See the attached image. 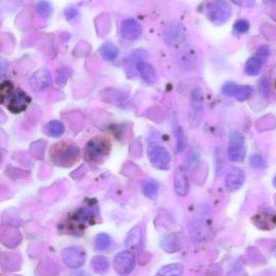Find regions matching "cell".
I'll list each match as a JSON object with an SVG mask.
<instances>
[{"instance_id":"21","label":"cell","mask_w":276,"mask_h":276,"mask_svg":"<svg viewBox=\"0 0 276 276\" xmlns=\"http://www.w3.org/2000/svg\"><path fill=\"white\" fill-rule=\"evenodd\" d=\"M100 54L107 61H113L119 54V49L111 43H106L100 47Z\"/></svg>"},{"instance_id":"16","label":"cell","mask_w":276,"mask_h":276,"mask_svg":"<svg viewBox=\"0 0 276 276\" xmlns=\"http://www.w3.org/2000/svg\"><path fill=\"white\" fill-rule=\"evenodd\" d=\"M183 33L182 29L179 27V25L177 24H171L169 28L165 30V39L167 41V44L170 45H176L181 43L183 40Z\"/></svg>"},{"instance_id":"35","label":"cell","mask_w":276,"mask_h":276,"mask_svg":"<svg viewBox=\"0 0 276 276\" xmlns=\"http://www.w3.org/2000/svg\"><path fill=\"white\" fill-rule=\"evenodd\" d=\"M269 55H270V50L266 46H262V47L259 48V50L257 51V54H256V56L262 58V60L263 58H266Z\"/></svg>"},{"instance_id":"32","label":"cell","mask_w":276,"mask_h":276,"mask_svg":"<svg viewBox=\"0 0 276 276\" xmlns=\"http://www.w3.org/2000/svg\"><path fill=\"white\" fill-rule=\"evenodd\" d=\"M67 79H68V72L66 71V69L62 68V69H58L57 72H56V82L58 86H65L66 82H67Z\"/></svg>"},{"instance_id":"24","label":"cell","mask_w":276,"mask_h":276,"mask_svg":"<svg viewBox=\"0 0 276 276\" xmlns=\"http://www.w3.org/2000/svg\"><path fill=\"white\" fill-rule=\"evenodd\" d=\"M46 131H47V133L49 134L50 136L60 137L65 131V127H64V124L62 122L53 120V121L48 123Z\"/></svg>"},{"instance_id":"5","label":"cell","mask_w":276,"mask_h":276,"mask_svg":"<svg viewBox=\"0 0 276 276\" xmlns=\"http://www.w3.org/2000/svg\"><path fill=\"white\" fill-rule=\"evenodd\" d=\"M109 151L110 143L109 140L104 137H95L91 139L85 149L86 157L92 162H98L99 160H103L106 155H108Z\"/></svg>"},{"instance_id":"27","label":"cell","mask_w":276,"mask_h":276,"mask_svg":"<svg viewBox=\"0 0 276 276\" xmlns=\"http://www.w3.org/2000/svg\"><path fill=\"white\" fill-rule=\"evenodd\" d=\"M253 93V88L249 86H239L235 92V97L240 102L249 98V96Z\"/></svg>"},{"instance_id":"4","label":"cell","mask_w":276,"mask_h":276,"mask_svg":"<svg viewBox=\"0 0 276 276\" xmlns=\"http://www.w3.org/2000/svg\"><path fill=\"white\" fill-rule=\"evenodd\" d=\"M231 7L224 0H211L206 6L207 18L214 24H223L231 16Z\"/></svg>"},{"instance_id":"11","label":"cell","mask_w":276,"mask_h":276,"mask_svg":"<svg viewBox=\"0 0 276 276\" xmlns=\"http://www.w3.org/2000/svg\"><path fill=\"white\" fill-rule=\"evenodd\" d=\"M149 160L159 169H167V166L171 163L172 156L164 147L154 146L149 151Z\"/></svg>"},{"instance_id":"25","label":"cell","mask_w":276,"mask_h":276,"mask_svg":"<svg viewBox=\"0 0 276 276\" xmlns=\"http://www.w3.org/2000/svg\"><path fill=\"white\" fill-rule=\"evenodd\" d=\"M111 244H112V240L106 233H100L95 238L94 246H95L96 250H99V252L108 249L111 246Z\"/></svg>"},{"instance_id":"6","label":"cell","mask_w":276,"mask_h":276,"mask_svg":"<svg viewBox=\"0 0 276 276\" xmlns=\"http://www.w3.org/2000/svg\"><path fill=\"white\" fill-rule=\"evenodd\" d=\"M190 113L189 122L192 128H195L202 121L203 118V94L200 88H195L191 93L190 97Z\"/></svg>"},{"instance_id":"31","label":"cell","mask_w":276,"mask_h":276,"mask_svg":"<svg viewBox=\"0 0 276 276\" xmlns=\"http://www.w3.org/2000/svg\"><path fill=\"white\" fill-rule=\"evenodd\" d=\"M250 166L256 167V169H263L265 166L264 159L259 154L252 155V157H250Z\"/></svg>"},{"instance_id":"8","label":"cell","mask_w":276,"mask_h":276,"mask_svg":"<svg viewBox=\"0 0 276 276\" xmlns=\"http://www.w3.org/2000/svg\"><path fill=\"white\" fill-rule=\"evenodd\" d=\"M62 258L66 266L70 267V269H78V267H81L85 264L87 254L83 249L76 246H71L63 250Z\"/></svg>"},{"instance_id":"2","label":"cell","mask_w":276,"mask_h":276,"mask_svg":"<svg viewBox=\"0 0 276 276\" xmlns=\"http://www.w3.org/2000/svg\"><path fill=\"white\" fill-rule=\"evenodd\" d=\"M51 160L54 164L63 167H69L76 163L80 157L79 148L71 143L63 141L51 148Z\"/></svg>"},{"instance_id":"34","label":"cell","mask_w":276,"mask_h":276,"mask_svg":"<svg viewBox=\"0 0 276 276\" xmlns=\"http://www.w3.org/2000/svg\"><path fill=\"white\" fill-rule=\"evenodd\" d=\"M230 2L243 8H252L256 5V0H230Z\"/></svg>"},{"instance_id":"1","label":"cell","mask_w":276,"mask_h":276,"mask_svg":"<svg viewBox=\"0 0 276 276\" xmlns=\"http://www.w3.org/2000/svg\"><path fill=\"white\" fill-rule=\"evenodd\" d=\"M31 102L28 94L16 87L12 81L0 83V105L5 106L12 113H21L27 109Z\"/></svg>"},{"instance_id":"28","label":"cell","mask_w":276,"mask_h":276,"mask_svg":"<svg viewBox=\"0 0 276 276\" xmlns=\"http://www.w3.org/2000/svg\"><path fill=\"white\" fill-rule=\"evenodd\" d=\"M176 138H177L176 151L178 153H180L186 148V138H185V135H183V132H182L181 128H178L176 131Z\"/></svg>"},{"instance_id":"9","label":"cell","mask_w":276,"mask_h":276,"mask_svg":"<svg viewBox=\"0 0 276 276\" xmlns=\"http://www.w3.org/2000/svg\"><path fill=\"white\" fill-rule=\"evenodd\" d=\"M228 155L233 162H242L245 159L246 148L244 146V138L241 136L240 133H231Z\"/></svg>"},{"instance_id":"3","label":"cell","mask_w":276,"mask_h":276,"mask_svg":"<svg viewBox=\"0 0 276 276\" xmlns=\"http://www.w3.org/2000/svg\"><path fill=\"white\" fill-rule=\"evenodd\" d=\"M97 206H87L81 207L74 212L69 218V228L72 232L77 233L86 229L87 225L94 223L98 217Z\"/></svg>"},{"instance_id":"30","label":"cell","mask_w":276,"mask_h":276,"mask_svg":"<svg viewBox=\"0 0 276 276\" xmlns=\"http://www.w3.org/2000/svg\"><path fill=\"white\" fill-rule=\"evenodd\" d=\"M233 28L239 33L247 32L249 29V22L247 20H238L235 23H234Z\"/></svg>"},{"instance_id":"29","label":"cell","mask_w":276,"mask_h":276,"mask_svg":"<svg viewBox=\"0 0 276 276\" xmlns=\"http://www.w3.org/2000/svg\"><path fill=\"white\" fill-rule=\"evenodd\" d=\"M239 86H236L234 82H227L225 85L222 87V94L228 96V97H232L235 96V92Z\"/></svg>"},{"instance_id":"37","label":"cell","mask_w":276,"mask_h":276,"mask_svg":"<svg viewBox=\"0 0 276 276\" xmlns=\"http://www.w3.org/2000/svg\"><path fill=\"white\" fill-rule=\"evenodd\" d=\"M65 15H66L67 20H72L73 18H76V16L78 15V11L76 9H73V8H70V9L66 11Z\"/></svg>"},{"instance_id":"38","label":"cell","mask_w":276,"mask_h":276,"mask_svg":"<svg viewBox=\"0 0 276 276\" xmlns=\"http://www.w3.org/2000/svg\"><path fill=\"white\" fill-rule=\"evenodd\" d=\"M273 185H274V187L276 188V176H275L274 179H273Z\"/></svg>"},{"instance_id":"17","label":"cell","mask_w":276,"mask_h":276,"mask_svg":"<svg viewBox=\"0 0 276 276\" xmlns=\"http://www.w3.org/2000/svg\"><path fill=\"white\" fill-rule=\"evenodd\" d=\"M137 69L145 82L154 83L156 81V72L152 65L145 62H139L137 63Z\"/></svg>"},{"instance_id":"13","label":"cell","mask_w":276,"mask_h":276,"mask_svg":"<svg viewBox=\"0 0 276 276\" xmlns=\"http://www.w3.org/2000/svg\"><path fill=\"white\" fill-rule=\"evenodd\" d=\"M245 181V173L243 170L234 167L225 177V187L229 191H236L239 190Z\"/></svg>"},{"instance_id":"26","label":"cell","mask_w":276,"mask_h":276,"mask_svg":"<svg viewBox=\"0 0 276 276\" xmlns=\"http://www.w3.org/2000/svg\"><path fill=\"white\" fill-rule=\"evenodd\" d=\"M36 10H37V13H38V15L40 16V18L49 19L50 16L52 15L53 8H52L51 4L48 3V2H45V0H43V2L38 3V5L36 7Z\"/></svg>"},{"instance_id":"10","label":"cell","mask_w":276,"mask_h":276,"mask_svg":"<svg viewBox=\"0 0 276 276\" xmlns=\"http://www.w3.org/2000/svg\"><path fill=\"white\" fill-rule=\"evenodd\" d=\"M52 77L50 71L46 68H41L32 74L29 79L30 88L36 92H44L51 86Z\"/></svg>"},{"instance_id":"39","label":"cell","mask_w":276,"mask_h":276,"mask_svg":"<svg viewBox=\"0 0 276 276\" xmlns=\"http://www.w3.org/2000/svg\"><path fill=\"white\" fill-rule=\"evenodd\" d=\"M0 155H2V154H0Z\"/></svg>"},{"instance_id":"18","label":"cell","mask_w":276,"mask_h":276,"mask_svg":"<svg viewBox=\"0 0 276 276\" xmlns=\"http://www.w3.org/2000/svg\"><path fill=\"white\" fill-rule=\"evenodd\" d=\"M262 63H263L262 58L258 57L256 55L252 56L250 58H248L246 62L245 72L248 74V76H257L262 68Z\"/></svg>"},{"instance_id":"19","label":"cell","mask_w":276,"mask_h":276,"mask_svg":"<svg viewBox=\"0 0 276 276\" xmlns=\"http://www.w3.org/2000/svg\"><path fill=\"white\" fill-rule=\"evenodd\" d=\"M91 266L93 271L99 275L107 274L108 270H109V261L107 260V258L102 256H96L93 258V260L91 262Z\"/></svg>"},{"instance_id":"23","label":"cell","mask_w":276,"mask_h":276,"mask_svg":"<svg viewBox=\"0 0 276 276\" xmlns=\"http://www.w3.org/2000/svg\"><path fill=\"white\" fill-rule=\"evenodd\" d=\"M159 190H160V185L155 180H146L143 185V192L144 194L149 199H155Z\"/></svg>"},{"instance_id":"36","label":"cell","mask_w":276,"mask_h":276,"mask_svg":"<svg viewBox=\"0 0 276 276\" xmlns=\"http://www.w3.org/2000/svg\"><path fill=\"white\" fill-rule=\"evenodd\" d=\"M7 69H8V62L4 60V58H0V78H2L6 73Z\"/></svg>"},{"instance_id":"12","label":"cell","mask_w":276,"mask_h":276,"mask_svg":"<svg viewBox=\"0 0 276 276\" xmlns=\"http://www.w3.org/2000/svg\"><path fill=\"white\" fill-rule=\"evenodd\" d=\"M141 33H143V28H141L140 24L133 20L128 19L124 20L121 24V35L124 39L129 41H135L140 38Z\"/></svg>"},{"instance_id":"14","label":"cell","mask_w":276,"mask_h":276,"mask_svg":"<svg viewBox=\"0 0 276 276\" xmlns=\"http://www.w3.org/2000/svg\"><path fill=\"white\" fill-rule=\"evenodd\" d=\"M174 188H175V192H176V193L180 196H186L189 193V190H190L189 180H188L185 169L181 166L178 167L176 173H175Z\"/></svg>"},{"instance_id":"20","label":"cell","mask_w":276,"mask_h":276,"mask_svg":"<svg viewBox=\"0 0 276 276\" xmlns=\"http://www.w3.org/2000/svg\"><path fill=\"white\" fill-rule=\"evenodd\" d=\"M183 267L179 263H172L159 270L155 276H181Z\"/></svg>"},{"instance_id":"22","label":"cell","mask_w":276,"mask_h":276,"mask_svg":"<svg viewBox=\"0 0 276 276\" xmlns=\"http://www.w3.org/2000/svg\"><path fill=\"white\" fill-rule=\"evenodd\" d=\"M141 242V229L139 225L134 228L127 238V241H125V245L129 248H135L137 247Z\"/></svg>"},{"instance_id":"15","label":"cell","mask_w":276,"mask_h":276,"mask_svg":"<svg viewBox=\"0 0 276 276\" xmlns=\"http://www.w3.org/2000/svg\"><path fill=\"white\" fill-rule=\"evenodd\" d=\"M254 221L257 227L261 229H271L274 228L276 225V214L269 210V208H265L261 212V214H258L255 216Z\"/></svg>"},{"instance_id":"7","label":"cell","mask_w":276,"mask_h":276,"mask_svg":"<svg viewBox=\"0 0 276 276\" xmlns=\"http://www.w3.org/2000/svg\"><path fill=\"white\" fill-rule=\"evenodd\" d=\"M136 264V256L131 250H124L114 257L113 267L121 276H128L132 273Z\"/></svg>"},{"instance_id":"33","label":"cell","mask_w":276,"mask_h":276,"mask_svg":"<svg viewBox=\"0 0 276 276\" xmlns=\"http://www.w3.org/2000/svg\"><path fill=\"white\" fill-rule=\"evenodd\" d=\"M259 90H260L261 94L264 95V96H269L270 94V85L269 82H267L265 79H262L260 81V83H259Z\"/></svg>"}]
</instances>
